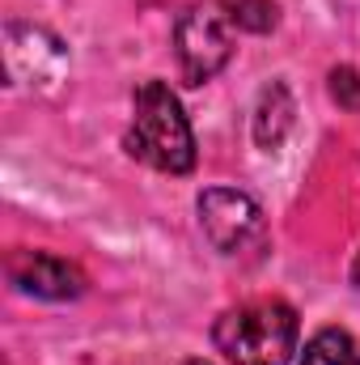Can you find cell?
Returning <instances> with one entry per match:
<instances>
[{
  "instance_id": "cell-9",
  "label": "cell",
  "mask_w": 360,
  "mask_h": 365,
  "mask_svg": "<svg viewBox=\"0 0 360 365\" xmlns=\"http://www.w3.org/2000/svg\"><path fill=\"white\" fill-rule=\"evenodd\" d=\"M216 4L225 9V17L238 30H250V34H268V30H275V21H280L275 0H216Z\"/></svg>"
},
{
  "instance_id": "cell-6",
  "label": "cell",
  "mask_w": 360,
  "mask_h": 365,
  "mask_svg": "<svg viewBox=\"0 0 360 365\" xmlns=\"http://www.w3.org/2000/svg\"><path fill=\"white\" fill-rule=\"evenodd\" d=\"M34 47V26H9L4 30V68L13 86H38V81H60L64 77V47L51 38L43 51Z\"/></svg>"
},
{
  "instance_id": "cell-8",
  "label": "cell",
  "mask_w": 360,
  "mask_h": 365,
  "mask_svg": "<svg viewBox=\"0 0 360 365\" xmlns=\"http://www.w3.org/2000/svg\"><path fill=\"white\" fill-rule=\"evenodd\" d=\"M301 365H360V340L339 331V327H322L305 353H301Z\"/></svg>"
},
{
  "instance_id": "cell-7",
  "label": "cell",
  "mask_w": 360,
  "mask_h": 365,
  "mask_svg": "<svg viewBox=\"0 0 360 365\" xmlns=\"http://www.w3.org/2000/svg\"><path fill=\"white\" fill-rule=\"evenodd\" d=\"M292 123H297V102H292V93H288L284 81H271L268 90L259 93V106H255V119H250L255 145L268 149V153L280 149V145L288 140Z\"/></svg>"
},
{
  "instance_id": "cell-4",
  "label": "cell",
  "mask_w": 360,
  "mask_h": 365,
  "mask_svg": "<svg viewBox=\"0 0 360 365\" xmlns=\"http://www.w3.org/2000/svg\"><path fill=\"white\" fill-rule=\"evenodd\" d=\"M174 56H179V73L186 86H203L229 64V56H233V21L225 17V9L216 0L191 4L179 17Z\"/></svg>"
},
{
  "instance_id": "cell-1",
  "label": "cell",
  "mask_w": 360,
  "mask_h": 365,
  "mask_svg": "<svg viewBox=\"0 0 360 365\" xmlns=\"http://www.w3.org/2000/svg\"><path fill=\"white\" fill-rule=\"evenodd\" d=\"M297 310L280 297L238 302L212 327V344L229 365H288L297 357Z\"/></svg>"
},
{
  "instance_id": "cell-3",
  "label": "cell",
  "mask_w": 360,
  "mask_h": 365,
  "mask_svg": "<svg viewBox=\"0 0 360 365\" xmlns=\"http://www.w3.org/2000/svg\"><path fill=\"white\" fill-rule=\"evenodd\" d=\"M199 212V230L212 242L216 255L225 259H259L268 251V221L263 208L233 187H208L195 200Z\"/></svg>"
},
{
  "instance_id": "cell-2",
  "label": "cell",
  "mask_w": 360,
  "mask_h": 365,
  "mask_svg": "<svg viewBox=\"0 0 360 365\" xmlns=\"http://www.w3.org/2000/svg\"><path fill=\"white\" fill-rule=\"evenodd\" d=\"M127 153L162 175H191L195 136L182 115V102L166 81H144L132 102V128L123 136Z\"/></svg>"
},
{
  "instance_id": "cell-12",
  "label": "cell",
  "mask_w": 360,
  "mask_h": 365,
  "mask_svg": "<svg viewBox=\"0 0 360 365\" xmlns=\"http://www.w3.org/2000/svg\"><path fill=\"white\" fill-rule=\"evenodd\" d=\"M186 365H203V361H186Z\"/></svg>"
},
{
  "instance_id": "cell-5",
  "label": "cell",
  "mask_w": 360,
  "mask_h": 365,
  "mask_svg": "<svg viewBox=\"0 0 360 365\" xmlns=\"http://www.w3.org/2000/svg\"><path fill=\"white\" fill-rule=\"evenodd\" d=\"M4 276H9V284H13L17 293L43 297V302H73V297H81L85 284H90L77 264H68V259H60V255H51V251H26V247L9 251Z\"/></svg>"
},
{
  "instance_id": "cell-10",
  "label": "cell",
  "mask_w": 360,
  "mask_h": 365,
  "mask_svg": "<svg viewBox=\"0 0 360 365\" xmlns=\"http://www.w3.org/2000/svg\"><path fill=\"white\" fill-rule=\"evenodd\" d=\"M327 90H331V98H335L344 110H360V68H352V64L331 68Z\"/></svg>"
},
{
  "instance_id": "cell-11",
  "label": "cell",
  "mask_w": 360,
  "mask_h": 365,
  "mask_svg": "<svg viewBox=\"0 0 360 365\" xmlns=\"http://www.w3.org/2000/svg\"><path fill=\"white\" fill-rule=\"evenodd\" d=\"M352 280H356V289H360V255H356V264H352Z\"/></svg>"
}]
</instances>
